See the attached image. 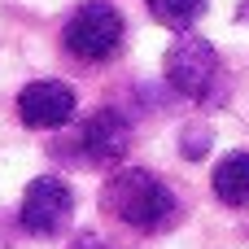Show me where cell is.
<instances>
[{
    "mask_svg": "<svg viewBox=\"0 0 249 249\" xmlns=\"http://www.w3.org/2000/svg\"><path fill=\"white\" fill-rule=\"evenodd\" d=\"M74 249H105V245H101L96 236H79V245H74Z\"/></svg>",
    "mask_w": 249,
    "mask_h": 249,
    "instance_id": "9c48e42d",
    "label": "cell"
},
{
    "mask_svg": "<svg viewBox=\"0 0 249 249\" xmlns=\"http://www.w3.org/2000/svg\"><path fill=\"white\" fill-rule=\"evenodd\" d=\"M149 4V13L162 22V26H171V31H188L197 18H201V9H206V0H144Z\"/></svg>",
    "mask_w": 249,
    "mask_h": 249,
    "instance_id": "ba28073f",
    "label": "cell"
},
{
    "mask_svg": "<svg viewBox=\"0 0 249 249\" xmlns=\"http://www.w3.org/2000/svg\"><path fill=\"white\" fill-rule=\"evenodd\" d=\"M166 79L179 96L188 101H201V105H219L214 92H219V53L210 39L193 35V31H179V39L166 48Z\"/></svg>",
    "mask_w": 249,
    "mask_h": 249,
    "instance_id": "7a4b0ae2",
    "label": "cell"
},
{
    "mask_svg": "<svg viewBox=\"0 0 249 249\" xmlns=\"http://www.w3.org/2000/svg\"><path fill=\"white\" fill-rule=\"evenodd\" d=\"M210 188H214V197H219L223 206L245 210L249 206V153L245 149L219 158V166H214V175H210Z\"/></svg>",
    "mask_w": 249,
    "mask_h": 249,
    "instance_id": "52a82bcc",
    "label": "cell"
},
{
    "mask_svg": "<svg viewBox=\"0 0 249 249\" xmlns=\"http://www.w3.org/2000/svg\"><path fill=\"white\" fill-rule=\"evenodd\" d=\"M123 31H127V22L109 0H88L70 13L66 31H61V44L79 61H109L123 48Z\"/></svg>",
    "mask_w": 249,
    "mask_h": 249,
    "instance_id": "3957f363",
    "label": "cell"
},
{
    "mask_svg": "<svg viewBox=\"0 0 249 249\" xmlns=\"http://www.w3.org/2000/svg\"><path fill=\"white\" fill-rule=\"evenodd\" d=\"M127 149H131V127H127V118H123L118 109H96V114L79 127V153H83L92 166L114 171V166H123Z\"/></svg>",
    "mask_w": 249,
    "mask_h": 249,
    "instance_id": "5b68a950",
    "label": "cell"
},
{
    "mask_svg": "<svg viewBox=\"0 0 249 249\" xmlns=\"http://www.w3.org/2000/svg\"><path fill=\"white\" fill-rule=\"evenodd\" d=\"M101 201H105V210H109L114 219H123V223L136 228V232H162V228H171L175 214H179L175 193H171L158 175H149V171H140V166L114 171V175L105 179V188H101Z\"/></svg>",
    "mask_w": 249,
    "mask_h": 249,
    "instance_id": "6da1fadb",
    "label": "cell"
},
{
    "mask_svg": "<svg viewBox=\"0 0 249 249\" xmlns=\"http://www.w3.org/2000/svg\"><path fill=\"white\" fill-rule=\"evenodd\" d=\"M74 214V193L66 179L57 175H35L22 193V206H18V223L22 232L31 236H57Z\"/></svg>",
    "mask_w": 249,
    "mask_h": 249,
    "instance_id": "277c9868",
    "label": "cell"
},
{
    "mask_svg": "<svg viewBox=\"0 0 249 249\" xmlns=\"http://www.w3.org/2000/svg\"><path fill=\"white\" fill-rule=\"evenodd\" d=\"M18 118L35 131H53L61 123L74 118V88L70 83H57V79H39V83H26L18 92Z\"/></svg>",
    "mask_w": 249,
    "mask_h": 249,
    "instance_id": "8992f818",
    "label": "cell"
}]
</instances>
